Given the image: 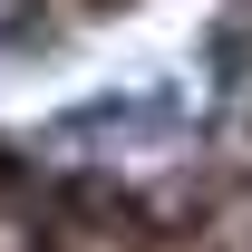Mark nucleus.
I'll return each mask as SVG.
<instances>
[]
</instances>
